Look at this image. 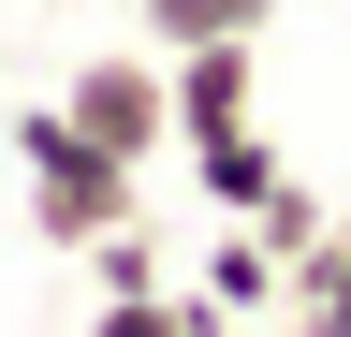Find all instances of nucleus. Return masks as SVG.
<instances>
[{"mask_svg": "<svg viewBox=\"0 0 351 337\" xmlns=\"http://www.w3.org/2000/svg\"><path fill=\"white\" fill-rule=\"evenodd\" d=\"M249 235H263V249H278V279H293V264H307V249H322V235H337V205H322V191H307V176H278V191H263V205H249Z\"/></svg>", "mask_w": 351, "mask_h": 337, "instance_id": "nucleus-10", "label": "nucleus"}, {"mask_svg": "<svg viewBox=\"0 0 351 337\" xmlns=\"http://www.w3.org/2000/svg\"><path fill=\"white\" fill-rule=\"evenodd\" d=\"M191 293H205L219 323H278V249H263L249 220H219V235H205V264H191Z\"/></svg>", "mask_w": 351, "mask_h": 337, "instance_id": "nucleus-4", "label": "nucleus"}, {"mask_svg": "<svg viewBox=\"0 0 351 337\" xmlns=\"http://www.w3.org/2000/svg\"><path fill=\"white\" fill-rule=\"evenodd\" d=\"M88 337H219V308L191 279H161V293H88Z\"/></svg>", "mask_w": 351, "mask_h": 337, "instance_id": "nucleus-8", "label": "nucleus"}, {"mask_svg": "<svg viewBox=\"0 0 351 337\" xmlns=\"http://www.w3.org/2000/svg\"><path fill=\"white\" fill-rule=\"evenodd\" d=\"M15 176H29V235L44 249H88V235L147 220V176H132L117 147H88L59 103H15Z\"/></svg>", "mask_w": 351, "mask_h": 337, "instance_id": "nucleus-1", "label": "nucleus"}, {"mask_svg": "<svg viewBox=\"0 0 351 337\" xmlns=\"http://www.w3.org/2000/svg\"><path fill=\"white\" fill-rule=\"evenodd\" d=\"M161 89H176V147L249 132V103H263V45H176V59H161Z\"/></svg>", "mask_w": 351, "mask_h": 337, "instance_id": "nucleus-3", "label": "nucleus"}, {"mask_svg": "<svg viewBox=\"0 0 351 337\" xmlns=\"http://www.w3.org/2000/svg\"><path fill=\"white\" fill-rule=\"evenodd\" d=\"M73 264H88V293H161V279H176V249H161V220H117V235H88Z\"/></svg>", "mask_w": 351, "mask_h": 337, "instance_id": "nucleus-9", "label": "nucleus"}, {"mask_svg": "<svg viewBox=\"0 0 351 337\" xmlns=\"http://www.w3.org/2000/svg\"><path fill=\"white\" fill-rule=\"evenodd\" d=\"M278 323H293V337H351V220H337V235L278 279Z\"/></svg>", "mask_w": 351, "mask_h": 337, "instance_id": "nucleus-7", "label": "nucleus"}, {"mask_svg": "<svg viewBox=\"0 0 351 337\" xmlns=\"http://www.w3.org/2000/svg\"><path fill=\"white\" fill-rule=\"evenodd\" d=\"M132 30L176 59V45H263L278 30V0H132Z\"/></svg>", "mask_w": 351, "mask_h": 337, "instance_id": "nucleus-6", "label": "nucleus"}, {"mask_svg": "<svg viewBox=\"0 0 351 337\" xmlns=\"http://www.w3.org/2000/svg\"><path fill=\"white\" fill-rule=\"evenodd\" d=\"M59 117L88 147H117L132 176L176 147V89H161V45H103V59H73V89H59Z\"/></svg>", "mask_w": 351, "mask_h": 337, "instance_id": "nucleus-2", "label": "nucleus"}, {"mask_svg": "<svg viewBox=\"0 0 351 337\" xmlns=\"http://www.w3.org/2000/svg\"><path fill=\"white\" fill-rule=\"evenodd\" d=\"M278 176H293V161L263 147V117H249V132H205V147H191V191L219 205V220H249V205L278 191Z\"/></svg>", "mask_w": 351, "mask_h": 337, "instance_id": "nucleus-5", "label": "nucleus"}]
</instances>
